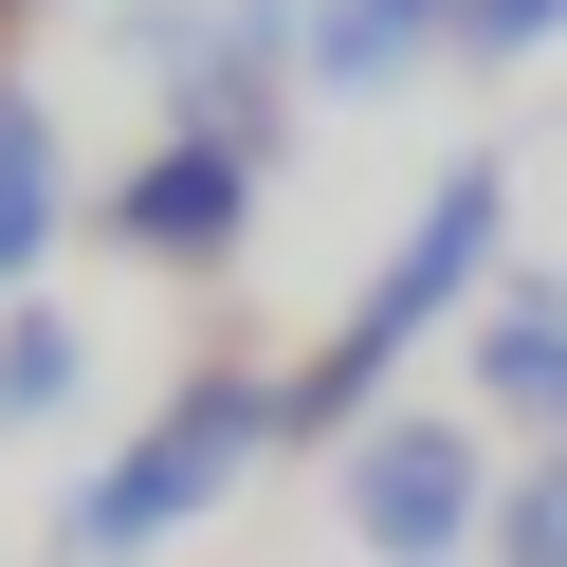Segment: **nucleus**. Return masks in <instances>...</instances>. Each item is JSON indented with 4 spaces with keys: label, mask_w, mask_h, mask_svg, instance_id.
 I'll return each mask as SVG.
<instances>
[{
    "label": "nucleus",
    "mask_w": 567,
    "mask_h": 567,
    "mask_svg": "<svg viewBox=\"0 0 567 567\" xmlns=\"http://www.w3.org/2000/svg\"><path fill=\"white\" fill-rule=\"evenodd\" d=\"M0 19H19V0H0Z\"/></svg>",
    "instance_id": "obj_12"
},
{
    "label": "nucleus",
    "mask_w": 567,
    "mask_h": 567,
    "mask_svg": "<svg viewBox=\"0 0 567 567\" xmlns=\"http://www.w3.org/2000/svg\"><path fill=\"white\" fill-rule=\"evenodd\" d=\"M38 257H55V111H38V92H0V311H19Z\"/></svg>",
    "instance_id": "obj_8"
},
{
    "label": "nucleus",
    "mask_w": 567,
    "mask_h": 567,
    "mask_svg": "<svg viewBox=\"0 0 567 567\" xmlns=\"http://www.w3.org/2000/svg\"><path fill=\"white\" fill-rule=\"evenodd\" d=\"M257 440H275V384H257V367H184L147 440H111V457L74 476L55 549H74V567H147L165 530H202V513L238 494V457H257Z\"/></svg>",
    "instance_id": "obj_2"
},
{
    "label": "nucleus",
    "mask_w": 567,
    "mask_h": 567,
    "mask_svg": "<svg viewBox=\"0 0 567 567\" xmlns=\"http://www.w3.org/2000/svg\"><path fill=\"white\" fill-rule=\"evenodd\" d=\"M111 238L147 275H220L238 238H257V165L238 147H184V128H147L128 147V184H111Z\"/></svg>",
    "instance_id": "obj_5"
},
{
    "label": "nucleus",
    "mask_w": 567,
    "mask_h": 567,
    "mask_svg": "<svg viewBox=\"0 0 567 567\" xmlns=\"http://www.w3.org/2000/svg\"><path fill=\"white\" fill-rule=\"evenodd\" d=\"M476 403L567 457V293H549V275H513V293L476 311Z\"/></svg>",
    "instance_id": "obj_6"
},
{
    "label": "nucleus",
    "mask_w": 567,
    "mask_h": 567,
    "mask_svg": "<svg viewBox=\"0 0 567 567\" xmlns=\"http://www.w3.org/2000/svg\"><path fill=\"white\" fill-rule=\"evenodd\" d=\"M128 38V74L165 92V128L184 147H238V165H275V92H293V38H311V0H128L111 19Z\"/></svg>",
    "instance_id": "obj_3"
},
{
    "label": "nucleus",
    "mask_w": 567,
    "mask_h": 567,
    "mask_svg": "<svg viewBox=\"0 0 567 567\" xmlns=\"http://www.w3.org/2000/svg\"><path fill=\"white\" fill-rule=\"evenodd\" d=\"M440 38H457V0H311L293 74H311V92H403Z\"/></svg>",
    "instance_id": "obj_7"
},
{
    "label": "nucleus",
    "mask_w": 567,
    "mask_h": 567,
    "mask_svg": "<svg viewBox=\"0 0 567 567\" xmlns=\"http://www.w3.org/2000/svg\"><path fill=\"white\" fill-rule=\"evenodd\" d=\"M348 530H367V567H457V549H494V457H476V421H440V403L367 421V440H348Z\"/></svg>",
    "instance_id": "obj_4"
},
{
    "label": "nucleus",
    "mask_w": 567,
    "mask_h": 567,
    "mask_svg": "<svg viewBox=\"0 0 567 567\" xmlns=\"http://www.w3.org/2000/svg\"><path fill=\"white\" fill-rule=\"evenodd\" d=\"M494 238H513V184H494V165H440V202L384 238V275L330 311V348L275 384V440H367L384 384H403V348L440 330V311H476V293H494Z\"/></svg>",
    "instance_id": "obj_1"
},
{
    "label": "nucleus",
    "mask_w": 567,
    "mask_h": 567,
    "mask_svg": "<svg viewBox=\"0 0 567 567\" xmlns=\"http://www.w3.org/2000/svg\"><path fill=\"white\" fill-rule=\"evenodd\" d=\"M549 38H567V0H457V55H494V74L549 55Z\"/></svg>",
    "instance_id": "obj_11"
},
{
    "label": "nucleus",
    "mask_w": 567,
    "mask_h": 567,
    "mask_svg": "<svg viewBox=\"0 0 567 567\" xmlns=\"http://www.w3.org/2000/svg\"><path fill=\"white\" fill-rule=\"evenodd\" d=\"M74 384H92V348H74V311H38V293H19V311H0V421H55V403H74Z\"/></svg>",
    "instance_id": "obj_9"
},
{
    "label": "nucleus",
    "mask_w": 567,
    "mask_h": 567,
    "mask_svg": "<svg viewBox=\"0 0 567 567\" xmlns=\"http://www.w3.org/2000/svg\"><path fill=\"white\" fill-rule=\"evenodd\" d=\"M494 567H567V457H530V476L494 494Z\"/></svg>",
    "instance_id": "obj_10"
}]
</instances>
